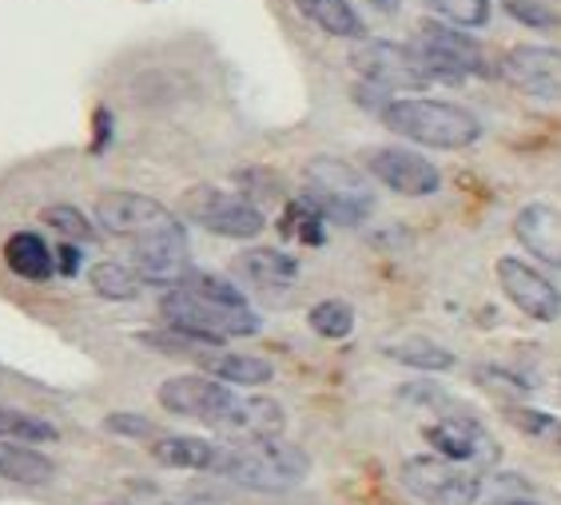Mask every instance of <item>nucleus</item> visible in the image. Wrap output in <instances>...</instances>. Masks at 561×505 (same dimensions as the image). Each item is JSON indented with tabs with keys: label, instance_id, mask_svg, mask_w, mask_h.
I'll use <instances>...</instances> for the list:
<instances>
[{
	"label": "nucleus",
	"instance_id": "obj_1",
	"mask_svg": "<svg viewBox=\"0 0 561 505\" xmlns=\"http://www.w3.org/2000/svg\"><path fill=\"white\" fill-rule=\"evenodd\" d=\"M378 119L387 124L394 136H407L411 144L422 148H443V151H458L478 144L482 136V124H478L474 112H466L462 104H450V100H394L390 96Z\"/></svg>",
	"mask_w": 561,
	"mask_h": 505
},
{
	"label": "nucleus",
	"instance_id": "obj_2",
	"mask_svg": "<svg viewBox=\"0 0 561 505\" xmlns=\"http://www.w3.org/2000/svg\"><path fill=\"white\" fill-rule=\"evenodd\" d=\"M307 470H311V458L299 446L279 438L231 441V446H219L216 458V473H224L227 482L260 490V494L291 490V485H299L307 478Z\"/></svg>",
	"mask_w": 561,
	"mask_h": 505
},
{
	"label": "nucleus",
	"instance_id": "obj_3",
	"mask_svg": "<svg viewBox=\"0 0 561 505\" xmlns=\"http://www.w3.org/2000/svg\"><path fill=\"white\" fill-rule=\"evenodd\" d=\"M302 183H307L302 199L327 223L363 227L370 219V211H375V192H370L367 175L358 172V168H351L346 160H335V156H314L302 168Z\"/></svg>",
	"mask_w": 561,
	"mask_h": 505
},
{
	"label": "nucleus",
	"instance_id": "obj_4",
	"mask_svg": "<svg viewBox=\"0 0 561 505\" xmlns=\"http://www.w3.org/2000/svg\"><path fill=\"white\" fill-rule=\"evenodd\" d=\"M160 314L168 319V326H180V331L195 334L211 346H224L227 338H248V334H260V314L251 307H224V302L199 299L192 290L172 287L160 299Z\"/></svg>",
	"mask_w": 561,
	"mask_h": 505
},
{
	"label": "nucleus",
	"instance_id": "obj_5",
	"mask_svg": "<svg viewBox=\"0 0 561 505\" xmlns=\"http://www.w3.org/2000/svg\"><path fill=\"white\" fill-rule=\"evenodd\" d=\"M399 478L426 505H474L482 497V478H478L474 466L450 462L443 454L407 458Z\"/></svg>",
	"mask_w": 561,
	"mask_h": 505
},
{
	"label": "nucleus",
	"instance_id": "obj_6",
	"mask_svg": "<svg viewBox=\"0 0 561 505\" xmlns=\"http://www.w3.org/2000/svg\"><path fill=\"white\" fill-rule=\"evenodd\" d=\"M160 406L168 414H180V418H195L204 422V426H219L227 431V422L236 414V402L239 394L227 382H219L216 375H175V378H163L160 390Z\"/></svg>",
	"mask_w": 561,
	"mask_h": 505
},
{
	"label": "nucleus",
	"instance_id": "obj_7",
	"mask_svg": "<svg viewBox=\"0 0 561 505\" xmlns=\"http://www.w3.org/2000/svg\"><path fill=\"white\" fill-rule=\"evenodd\" d=\"M355 72L375 88L387 92H419V88L434 84V76L426 72L422 56L414 44H394V41H363L351 53Z\"/></svg>",
	"mask_w": 561,
	"mask_h": 505
},
{
	"label": "nucleus",
	"instance_id": "obj_8",
	"mask_svg": "<svg viewBox=\"0 0 561 505\" xmlns=\"http://www.w3.org/2000/svg\"><path fill=\"white\" fill-rule=\"evenodd\" d=\"M414 48H419L422 65H426V72H431L434 80H450V84H458V80H466V76L490 72L482 48H478L458 24L426 21L419 28V44H414Z\"/></svg>",
	"mask_w": 561,
	"mask_h": 505
},
{
	"label": "nucleus",
	"instance_id": "obj_9",
	"mask_svg": "<svg viewBox=\"0 0 561 505\" xmlns=\"http://www.w3.org/2000/svg\"><path fill=\"white\" fill-rule=\"evenodd\" d=\"M184 211L192 223H199L211 236L224 239H255L267 227L263 211L248 199H239L231 192H219V187H192L184 195Z\"/></svg>",
	"mask_w": 561,
	"mask_h": 505
},
{
	"label": "nucleus",
	"instance_id": "obj_10",
	"mask_svg": "<svg viewBox=\"0 0 561 505\" xmlns=\"http://www.w3.org/2000/svg\"><path fill=\"white\" fill-rule=\"evenodd\" d=\"M96 223L119 239H148L160 231L180 227V219L172 216V207H163L160 199L140 192H104L96 199Z\"/></svg>",
	"mask_w": 561,
	"mask_h": 505
},
{
	"label": "nucleus",
	"instance_id": "obj_11",
	"mask_svg": "<svg viewBox=\"0 0 561 505\" xmlns=\"http://www.w3.org/2000/svg\"><path fill=\"white\" fill-rule=\"evenodd\" d=\"M363 163L382 187H390L394 195H407V199H426L443 187V172L411 148H367Z\"/></svg>",
	"mask_w": 561,
	"mask_h": 505
},
{
	"label": "nucleus",
	"instance_id": "obj_12",
	"mask_svg": "<svg viewBox=\"0 0 561 505\" xmlns=\"http://www.w3.org/2000/svg\"><path fill=\"white\" fill-rule=\"evenodd\" d=\"M497 76L529 100H561V53L546 44H518L502 56Z\"/></svg>",
	"mask_w": 561,
	"mask_h": 505
},
{
	"label": "nucleus",
	"instance_id": "obj_13",
	"mask_svg": "<svg viewBox=\"0 0 561 505\" xmlns=\"http://www.w3.org/2000/svg\"><path fill=\"white\" fill-rule=\"evenodd\" d=\"M497 283L506 290V299L534 323H558L561 319V290L538 267H529L514 255H502L497 259Z\"/></svg>",
	"mask_w": 561,
	"mask_h": 505
},
{
	"label": "nucleus",
	"instance_id": "obj_14",
	"mask_svg": "<svg viewBox=\"0 0 561 505\" xmlns=\"http://www.w3.org/2000/svg\"><path fill=\"white\" fill-rule=\"evenodd\" d=\"M131 267L140 271V279L151 283V287H180V279L192 271V248H187L184 223L172 227V231H160V236L136 239Z\"/></svg>",
	"mask_w": 561,
	"mask_h": 505
},
{
	"label": "nucleus",
	"instance_id": "obj_15",
	"mask_svg": "<svg viewBox=\"0 0 561 505\" xmlns=\"http://www.w3.org/2000/svg\"><path fill=\"white\" fill-rule=\"evenodd\" d=\"M422 438L431 441L443 458H450V462L474 466V470H486V466L497 462V441L474 418H443L426 426Z\"/></svg>",
	"mask_w": 561,
	"mask_h": 505
},
{
	"label": "nucleus",
	"instance_id": "obj_16",
	"mask_svg": "<svg viewBox=\"0 0 561 505\" xmlns=\"http://www.w3.org/2000/svg\"><path fill=\"white\" fill-rule=\"evenodd\" d=\"M522 248H529L541 263L561 267V216L546 204H529L518 219H514Z\"/></svg>",
	"mask_w": 561,
	"mask_h": 505
},
{
	"label": "nucleus",
	"instance_id": "obj_17",
	"mask_svg": "<svg viewBox=\"0 0 561 505\" xmlns=\"http://www.w3.org/2000/svg\"><path fill=\"white\" fill-rule=\"evenodd\" d=\"M0 478L12 485H48L56 478V462L33 450V441L0 438Z\"/></svg>",
	"mask_w": 561,
	"mask_h": 505
},
{
	"label": "nucleus",
	"instance_id": "obj_18",
	"mask_svg": "<svg viewBox=\"0 0 561 505\" xmlns=\"http://www.w3.org/2000/svg\"><path fill=\"white\" fill-rule=\"evenodd\" d=\"M151 458L168 470H216L219 446L195 434H163L151 438Z\"/></svg>",
	"mask_w": 561,
	"mask_h": 505
},
{
	"label": "nucleus",
	"instance_id": "obj_19",
	"mask_svg": "<svg viewBox=\"0 0 561 505\" xmlns=\"http://www.w3.org/2000/svg\"><path fill=\"white\" fill-rule=\"evenodd\" d=\"M302 21H311L319 33L335 36V41H363L367 24L351 9V0H291Z\"/></svg>",
	"mask_w": 561,
	"mask_h": 505
},
{
	"label": "nucleus",
	"instance_id": "obj_20",
	"mask_svg": "<svg viewBox=\"0 0 561 505\" xmlns=\"http://www.w3.org/2000/svg\"><path fill=\"white\" fill-rule=\"evenodd\" d=\"M4 263H9L12 275H21V279H28V283L53 279V271H56L53 248H48L44 236H36V231H16V236L4 239Z\"/></svg>",
	"mask_w": 561,
	"mask_h": 505
},
{
	"label": "nucleus",
	"instance_id": "obj_21",
	"mask_svg": "<svg viewBox=\"0 0 561 505\" xmlns=\"http://www.w3.org/2000/svg\"><path fill=\"white\" fill-rule=\"evenodd\" d=\"M207 375H216L227 387H267L275 378V366L260 355H236V351H211L199 358Z\"/></svg>",
	"mask_w": 561,
	"mask_h": 505
},
{
	"label": "nucleus",
	"instance_id": "obj_22",
	"mask_svg": "<svg viewBox=\"0 0 561 505\" xmlns=\"http://www.w3.org/2000/svg\"><path fill=\"white\" fill-rule=\"evenodd\" d=\"M283 422H287V410L275 398H239L227 431L243 438H279Z\"/></svg>",
	"mask_w": 561,
	"mask_h": 505
},
{
	"label": "nucleus",
	"instance_id": "obj_23",
	"mask_svg": "<svg viewBox=\"0 0 561 505\" xmlns=\"http://www.w3.org/2000/svg\"><path fill=\"white\" fill-rule=\"evenodd\" d=\"M239 271L260 287H291L299 279V259L275 248H251L236 259Z\"/></svg>",
	"mask_w": 561,
	"mask_h": 505
},
{
	"label": "nucleus",
	"instance_id": "obj_24",
	"mask_svg": "<svg viewBox=\"0 0 561 505\" xmlns=\"http://www.w3.org/2000/svg\"><path fill=\"white\" fill-rule=\"evenodd\" d=\"M382 351H387V358H394V363H402V366H414V370H450L454 366V351H446V346L434 343V338H422V334L387 343Z\"/></svg>",
	"mask_w": 561,
	"mask_h": 505
},
{
	"label": "nucleus",
	"instance_id": "obj_25",
	"mask_svg": "<svg viewBox=\"0 0 561 505\" xmlns=\"http://www.w3.org/2000/svg\"><path fill=\"white\" fill-rule=\"evenodd\" d=\"M88 279H92V290H96L100 299H112V302H131L144 287L140 271L128 267V263H116V259L96 263Z\"/></svg>",
	"mask_w": 561,
	"mask_h": 505
},
{
	"label": "nucleus",
	"instance_id": "obj_26",
	"mask_svg": "<svg viewBox=\"0 0 561 505\" xmlns=\"http://www.w3.org/2000/svg\"><path fill=\"white\" fill-rule=\"evenodd\" d=\"M0 438L33 441V446H41V441H56V438H60V431H56L48 418H41V414L0 406Z\"/></svg>",
	"mask_w": 561,
	"mask_h": 505
},
{
	"label": "nucleus",
	"instance_id": "obj_27",
	"mask_svg": "<svg viewBox=\"0 0 561 505\" xmlns=\"http://www.w3.org/2000/svg\"><path fill=\"white\" fill-rule=\"evenodd\" d=\"M506 418L514 431H522L526 438L538 441V446L561 450V418H553L546 410H529V406H506Z\"/></svg>",
	"mask_w": 561,
	"mask_h": 505
},
{
	"label": "nucleus",
	"instance_id": "obj_28",
	"mask_svg": "<svg viewBox=\"0 0 561 505\" xmlns=\"http://www.w3.org/2000/svg\"><path fill=\"white\" fill-rule=\"evenodd\" d=\"M323 223L327 219L319 216V211H314L311 204H307V199H291V204H287V211H283V219H279V231L287 239H302V243H311V248H319V243H323Z\"/></svg>",
	"mask_w": 561,
	"mask_h": 505
},
{
	"label": "nucleus",
	"instance_id": "obj_29",
	"mask_svg": "<svg viewBox=\"0 0 561 505\" xmlns=\"http://www.w3.org/2000/svg\"><path fill=\"white\" fill-rule=\"evenodd\" d=\"M307 323H311V331L319 334V338H346V334L355 331V311H351V302H343V299H323L311 307Z\"/></svg>",
	"mask_w": 561,
	"mask_h": 505
},
{
	"label": "nucleus",
	"instance_id": "obj_30",
	"mask_svg": "<svg viewBox=\"0 0 561 505\" xmlns=\"http://www.w3.org/2000/svg\"><path fill=\"white\" fill-rule=\"evenodd\" d=\"M422 9L458 28H482L490 21V0H422Z\"/></svg>",
	"mask_w": 561,
	"mask_h": 505
},
{
	"label": "nucleus",
	"instance_id": "obj_31",
	"mask_svg": "<svg viewBox=\"0 0 561 505\" xmlns=\"http://www.w3.org/2000/svg\"><path fill=\"white\" fill-rule=\"evenodd\" d=\"M180 287L192 290V295H199V299H211V302H224V307H248V299H243V290L236 287V283L219 279V275H211V271H187L184 279H180Z\"/></svg>",
	"mask_w": 561,
	"mask_h": 505
},
{
	"label": "nucleus",
	"instance_id": "obj_32",
	"mask_svg": "<svg viewBox=\"0 0 561 505\" xmlns=\"http://www.w3.org/2000/svg\"><path fill=\"white\" fill-rule=\"evenodd\" d=\"M44 223L53 227V231H60L65 239H72V243H92L96 239V227L88 223V216L80 211V207L72 204H53L44 207Z\"/></svg>",
	"mask_w": 561,
	"mask_h": 505
},
{
	"label": "nucleus",
	"instance_id": "obj_33",
	"mask_svg": "<svg viewBox=\"0 0 561 505\" xmlns=\"http://www.w3.org/2000/svg\"><path fill=\"white\" fill-rule=\"evenodd\" d=\"M502 9L526 28H561V4L553 0H502Z\"/></svg>",
	"mask_w": 561,
	"mask_h": 505
},
{
	"label": "nucleus",
	"instance_id": "obj_34",
	"mask_svg": "<svg viewBox=\"0 0 561 505\" xmlns=\"http://www.w3.org/2000/svg\"><path fill=\"white\" fill-rule=\"evenodd\" d=\"M474 378L486 390H494V394H514V398L529 394V382H526V378L510 375V370H497V366H478Z\"/></svg>",
	"mask_w": 561,
	"mask_h": 505
},
{
	"label": "nucleus",
	"instance_id": "obj_35",
	"mask_svg": "<svg viewBox=\"0 0 561 505\" xmlns=\"http://www.w3.org/2000/svg\"><path fill=\"white\" fill-rule=\"evenodd\" d=\"M104 431L108 434H124V438H156V426L140 414H108L104 418Z\"/></svg>",
	"mask_w": 561,
	"mask_h": 505
},
{
	"label": "nucleus",
	"instance_id": "obj_36",
	"mask_svg": "<svg viewBox=\"0 0 561 505\" xmlns=\"http://www.w3.org/2000/svg\"><path fill=\"white\" fill-rule=\"evenodd\" d=\"M80 263H84V255H80V243H72V239H68L65 248L56 251V271L72 279V275H80Z\"/></svg>",
	"mask_w": 561,
	"mask_h": 505
},
{
	"label": "nucleus",
	"instance_id": "obj_37",
	"mask_svg": "<svg viewBox=\"0 0 561 505\" xmlns=\"http://www.w3.org/2000/svg\"><path fill=\"white\" fill-rule=\"evenodd\" d=\"M367 4H370V9H378V12H387V16H394L402 0H367Z\"/></svg>",
	"mask_w": 561,
	"mask_h": 505
},
{
	"label": "nucleus",
	"instance_id": "obj_38",
	"mask_svg": "<svg viewBox=\"0 0 561 505\" xmlns=\"http://www.w3.org/2000/svg\"><path fill=\"white\" fill-rule=\"evenodd\" d=\"M490 505H541V502H534V497H497Z\"/></svg>",
	"mask_w": 561,
	"mask_h": 505
}]
</instances>
